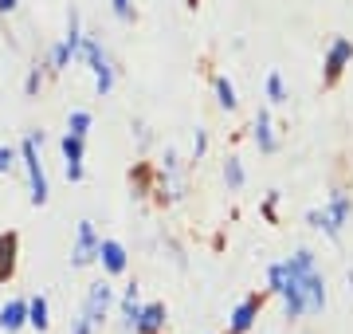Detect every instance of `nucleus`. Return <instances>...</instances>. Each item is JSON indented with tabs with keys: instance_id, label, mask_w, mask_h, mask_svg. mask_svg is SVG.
Segmentation results:
<instances>
[{
	"instance_id": "f257e3e1",
	"label": "nucleus",
	"mask_w": 353,
	"mask_h": 334,
	"mask_svg": "<svg viewBox=\"0 0 353 334\" xmlns=\"http://www.w3.org/2000/svg\"><path fill=\"white\" fill-rule=\"evenodd\" d=\"M267 279H271V291L283 295L290 319L318 315V311L326 307V283L314 271V252H306V248L294 252L287 264H275V268L267 271Z\"/></svg>"
},
{
	"instance_id": "f03ea898",
	"label": "nucleus",
	"mask_w": 353,
	"mask_h": 334,
	"mask_svg": "<svg viewBox=\"0 0 353 334\" xmlns=\"http://www.w3.org/2000/svg\"><path fill=\"white\" fill-rule=\"evenodd\" d=\"M39 141H43V134H32V138L20 146V166H24L28 173V193H32V205H43L48 201V177H43V166H39Z\"/></svg>"
},
{
	"instance_id": "7ed1b4c3",
	"label": "nucleus",
	"mask_w": 353,
	"mask_h": 334,
	"mask_svg": "<svg viewBox=\"0 0 353 334\" xmlns=\"http://www.w3.org/2000/svg\"><path fill=\"white\" fill-rule=\"evenodd\" d=\"M350 197L345 193H334V201H330L326 208H318V213H310V224L314 228H322L326 236H338L341 224H345V217H350Z\"/></svg>"
},
{
	"instance_id": "20e7f679",
	"label": "nucleus",
	"mask_w": 353,
	"mask_h": 334,
	"mask_svg": "<svg viewBox=\"0 0 353 334\" xmlns=\"http://www.w3.org/2000/svg\"><path fill=\"white\" fill-rule=\"evenodd\" d=\"M79 55L90 63V71H94V87H99V95H110V87H114V67L106 63V55H102V48H99V39H83L79 43Z\"/></svg>"
},
{
	"instance_id": "39448f33",
	"label": "nucleus",
	"mask_w": 353,
	"mask_h": 334,
	"mask_svg": "<svg viewBox=\"0 0 353 334\" xmlns=\"http://www.w3.org/2000/svg\"><path fill=\"white\" fill-rule=\"evenodd\" d=\"M94 259H99V232H94V220H79L71 264H75V268H87V264H94Z\"/></svg>"
},
{
	"instance_id": "423d86ee",
	"label": "nucleus",
	"mask_w": 353,
	"mask_h": 334,
	"mask_svg": "<svg viewBox=\"0 0 353 334\" xmlns=\"http://www.w3.org/2000/svg\"><path fill=\"white\" fill-rule=\"evenodd\" d=\"M110 303H114L110 283H94V287H90V295H87V307H83V315H87V319L94 322V326H102V319H106Z\"/></svg>"
},
{
	"instance_id": "0eeeda50",
	"label": "nucleus",
	"mask_w": 353,
	"mask_h": 334,
	"mask_svg": "<svg viewBox=\"0 0 353 334\" xmlns=\"http://www.w3.org/2000/svg\"><path fill=\"white\" fill-rule=\"evenodd\" d=\"M353 59V39L338 36L334 43H330V55H326V83H334V79L341 75V67Z\"/></svg>"
},
{
	"instance_id": "6e6552de",
	"label": "nucleus",
	"mask_w": 353,
	"mask_h": 334,
	"mask_svg": "<svg viewBox=\"0 0 353 334\" xmlns=\"http://www.w3.org/2000/svg\"><path fill=\"white\" fill-rule=\"evenodd\" d=\"M99 259L102 268H106V275H122L126 271V248L118 244V240H99Z\"/></svg>"
},
{
	"instance_id": "1a4fd4ad",
	"label": "nucleus",
	"mask_w": 353,
	"mask_h": 334,
	"mask_svg": "<svg viewBox=\"0 0 353 334\" xmlns=\"http://www.w3.org/2000/svg\"><path fill=\"white\" fill-rule=\"evenodd\" d=\"M59 146H63V157H67V177L83 181V150H87V146H83V138H79V134H67Z\"/></svg>"
},
{
	"instance_id": "9d476101",
	"label": "nucleus",
	"mask_w": 353,
	"mask_h": 334,
	"mask_svg": "<svg viewBox=\"0 0 353 334\" xmlns=\"http://www.w3.org/2000/svg\"><path fill=\"white\" fill-rule=\"evenodd\" d=\"M165 326V303H150V307L138 311V322H134V334H157Z\"/></svg>"
},
{
	"instance_id": "9b49d317",
	"label": "nucleus",
	"mask_w": 353,
	"mask_h": 334,
	"mask_svg": "<svg viewBox=\"0 0 353 334\" xmlns=\"http://www.w3.org/2000/svg\"><path fill=\"white\" fill-rule=\"evenodd\" d=\"M28 322V299H12L0 307V331H20Z\"/></svg>"
},
{
	"instance_id": "f8f14e48",
	"label": "nucleus",
	"mask_w": 353,
	"mask_h": 334,
	"mask_svg": "<svg viewBox=\"0 0 353 334\" xmlns=\"http://www.w3.org/2000/svg\"><path fill=\"white\" fill-rule=\"evenodd\" d=\"M255 315H259V295H252V299H243L240 307L232 311V334H243V331H252V322H255Z\"/></svg>"
},
{
	"instance_id": "ddd939ff",
	"label": "nucleus",
	"mask_w": 353,
	"mask_h": 334,
	"mask_svg": "<svg viewBox=\"0 0 353 334\" xmlns=\"http://www.w3.org/2000/svg\"><path fill=\"white\" fill-rule=\"evenodd\" d=\"M255 141H259V150H263V154H275V150H279L275 126H271V115H267V110L255 115Z\"/></svg>"
},
{
	"instance_id": "4468645a",
	"label": "nucleus",
	"mask_w": 353,
	"mask_h": 334,
	"mask_svg": "<svg viewBox=\"0 0 353 334\" xmlns=\"http://www.w3.org/2000/svg\"><path fill=\"white\" fill-rule=\"evenodd\" d=\"M16 232H4L0 236V279H8L12 275V268H16Z\"/></svg>"
},
{
	"instance_id": "2eb2a0df",
	"label": "nucleus",
	"mask_w": 353,
	"mask_h": 334,
	"mask_svg": "<svg viewBox=\"0 0 353 334\" xmlns=\"http://www.w3.org/2000/svg\"><path fill=\"white\" fill-rule=\"evenodd\" d=\"M28 326H36V331H48L51 319H48V299L36 295V299H28Z\"/></svg>"
},
{
	"instance_id": "dca6fc26",
	"label": "nucleus",
	"mask_w": 353,
	"mask_h": 334,
	"mask_svg": "<svg viewBox=\"0 0 353 334\" xmlns=\"http://www.w3.org/2000/svg\"><path fill=\"white\" fill-rule=\"evenodd\" d=\"M138 311H141V303H138V283H130L126 295H122V319H126V331H134V322H138Z\"/></svg>"
},
{
	"instance_id": "f3484780",
	"label": "nucleus",
	"mask_w": 353,
	"mask_h": 334,
	"mask_svg": "<svg viewBox=\"0 0 353 334\" xmlns=\"http://www.w3.org/2000/svg\"><path fill=\"white\" fill-rule=\"evenodd\" d=\"M87 130H90V115H87V110H71V118H67V134L87 138Z\"/></svg>"
},
{
	"instance_id": "a211bd4d",
	"label": "nucleus",
	"mask_w": 353,
	"mask_h": 334,
	"mask_svg": "<svg viewBox=\"0 0 353 334\" xmlns=\"http://www.w3.org/2000/svg\"><path fill=\"white\" fill-rule=\"evenodd\" d=\"M267 99H271V103H287V87H283V75H279V71L267 75Z\"/></svg>"
},
{
	"instance_id": "6ab92c4d",
	"label": "nucleus",
	"mask_w": 353,
	"mask_h": 334,
	"mask_svg": "<svg viewBox=\"0 0 353 334\" xmlns=\"http://www.w3.org/2000/svg\"><path fill=\"white\" fill-rule=\"evenodd\" d=\"M216 95H220V106H228V110L240 103V99H236V87H232L228 79H216Z\"/></svg>"
},
{
	"instance_id": "aec40b11",
	"label": "nucleus",
	"mask_w": 353,
	"mask_h": 334,
	"mask_svg": "<svg viewBox=\"0 0 353 334\" xmlns=\"http://www.w3.org/2000/svg\"><path fill=\"white\" fill-rule=\"evenodd\" d=\"M224 177H228L232 189H240V185H243V166L236 161V157H228V161H224Z\"/></svg>"
},
{
	"instance_id": "412c9836",
	"label": "nucleus",
	"mask_w": 353,
	"mask_h": 334,
	"mask_svg": "<svg viewBox=\"0 0 353 334\" xmlns=\"http://www.w3.org/2000/svg\"><path fill=\"white\" fill-rule=\"evenodd\" d=\"M16 154H20V150H12V146H0V173H8V169L16 166Z\"/></svg>"
},
{
	"instance_id": "4be33fe9",
	"label": "nucleus",
	"mask_w": 353,
	"mask_h": 334,
	"mask_svg": "<svg viewBox=\"0 0 353 334\" xmlns=\"http://www.w3.org/2000/svg\"><path fill=\"white\" fill-rule=\"evenodd\" d=\"M90 331H94V322H90L83 311H79V319H75V326H71V334H90Z\"/></svg>"
},
{
	"instance_id": "5701e85b",
	"label": "nucleus",
	"mask_w": 353,
	"mask_h": 334,
	"mask_svg": "<svg viewBox=\"0 0 353 334\" xmlns=\"http://www.w3.org/2000/svg\"><path fill=\"white\" fill-rule=\"evenodd\" d=\"M275 205H279V193H267V201H263V217L267 220H275Z\"/></svg>"
},
{
	"instance_id": "b1692460",
	"label": "nucleus",
	"mask_w": 353,
	"mask_h": 334,
	"mask_svg": "<svg viewBox=\"0 0 353 334\" xmlns=\"http://www.w3.org/2000/svg\"><path fill=\"white\" fill-rule=\"evenodd\" d=\"M28 95H36V90H39V67H36V71H32V75H28Z\"/></svg>"
},
{
	"instance_id": "393cba45",
	"label": "nucleus",
	"mask_w": 353,
	"mask_h": 334,
	"mask_svg": "<svg viewBox=\"0 0 353 334\" xmlns=\"http://www.w3.org/2000/svg\"><path fill=\"white\" fill-rule=\"evenodd\" d=\"M114 12L122 16V20H130V0H114Z\"/></svg>"
},
{
	"instance_id": "a878e982",
	"label": "nucleus",
	"mask_w": 353,
	"mask_h": 334,
	"mask_svg": "<svg viewBox=\"0 0 353 334\" xmlns=\"http://www.w3.org/2000/svg\"><path fill=\"white\" fill-rule=\"evenodd\" d=\"M204 150H208V138H204V134H196V141H192V154L201 157V154H204Z\"/></svg>"
},
{
	"instance_id": "bb28decb",
	"label": "nucleus",
	"mask_w": 353,
	"mask_h": 334,
	"mask_svg": "<svg viewBox=\"0 0 353 334\" xmlns=\"http://www.w3.org/2000/svg\"><path fill=\"white\" fill-rule=\"evenodd\" d=\"M16 8V0H0V12H12Z\"/></svg>"
}]
</instances>
